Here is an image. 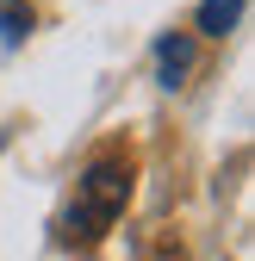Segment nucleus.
<instances>
[{
    "mask_svg": "<svg viewBox=\"0 0 255 261\" xmlns=\"http://www.w3.org/2000/svg\"><path fill=\"white\" fill-rule=\"evenodd\" d=\"M124 205H131V162H118V155L87 162V174L75 180V205H69V218H62V243L87 249L100 230L118 224Z\"/></svg>",
    "mask_w": 255,
    "mask_h": 261,
    "instance_id": "nucleus-1",
    "label": "nucleus"
},
{
    "mask_svg": "<svg viewBox=\"0 0 255 261\" xmlns=\"http://www.w3.org/2000/svg\"><path fill=\"white\" fill-rule=\"evenodd\" d=\"M237 19H243V0H199V31H206V38H231V31H237Z\"/></svg>",
    "mask_w": 255,
    "mask_h": 261,
    "instance_id": "nucleus-2",
    "label": "nucleus"
},
{
    "mask_svg": "<svg viewBox=\"0 0 255 261\" xmlns=\"http://www.w3.org/2000/svg\"><path fill=\"white\" fill-rule=\"evenodd\" d=\"M156 62H162V87H181V75L193 69V44L187 38H162L156 44Z\"/></svg>",
    "mask_w": 255,
    "mask_h": 261,
    "instance_id": "nucleus-3",
    "label": "nucleus"
}]
</instances>
